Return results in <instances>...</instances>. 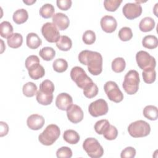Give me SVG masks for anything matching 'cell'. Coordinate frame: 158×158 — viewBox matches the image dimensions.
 <instances>
[{"instance_id":"cell-1","label":"cell","mask_w":158,"mask_h":158,"mask_svg":"<svg viewBox=\"0 0 158 158\" xmlns=\"http://www.w3.org/2000/svg\"><path fill=\"white\" fill-rule=\"evenodd\" d=\"M78 59L79 62L87 65L89 72L93 75H99L102 71V57L99 52L89 50L81 51Z\"/></svg>"},{"instance_id":"cell-2","label":"cell","mask_w":158,"mask_h":158,"mask_svg":"<svg viewBox=\"0 0 158 158\" xmlns=\"http://www.w3.org/2000/svg\"><path fill=\"white\" fill-rule=\"evenodd\" d=\"M139 81L138 72L135 70H131L125 75L122 87L128 94H134L138 91Z\"/></svg>"},{"instance_id":"cell-3","label":"cell","mask_w":158,"mask_h":158,"mask_svg":"<svg viewBox=\"0 0 158 158\" xmlns=\"http://www.w3.org/2000/svg\"><path fill=\"white\" fill-rule=\"evenodd\" d=\"M60 134L59 127L55 124H50L40 134L38 140L44 146H51L59 138Z\"/></svg>"},{"instance_id":"cell-4","label":"cell","mask_w":158,"mask_h":158,"mask_svg":"<svg viewBox=\"0 0 158 158\" xmlns=\"http://www.w3.org/2000/svg\"><path fill=\"white\" fill-rule=\"evenodd\" d=\"M71 79L76 83L78 87L83 89L86 88L94 82L80 67L75 66L70 71Z\"/></svg>"},{"instance_id":"cell-5","label":"cell","mask_w":158,"mask_h":158,"mask_svg":"<svg viewBox=\"0 0 158 158\" xmlns=\"http://www.w3.org/2000/svg\"><path fill=\"white\" fill-rule=\"evenodd\" d=\"M128 131L130 135L133 138L145 137L150 133L151 127L146 121L139 120L128 125Z\"/></svg>"},{"instance_id":"cell-6","label":"cell","mask_w":158,"mask_h":158,"mask_svg":"<svg viewBox=\"0 0 158 158\" xmlns=\"http://www.w3.org/2000/svg\"><path fill=\"white\" fill-rule=\"evenodd\" d=\"M83 148L91 158H99L104 154V149L94 138H88L83 143Z\"/></svg>"},{"instance_id":"cell-7","label":"cell","mask_w":158,"mask_h":158,"mask_svg":"<svg viewBox=\"0 0 158 158\" xmlns=\"http://www.w3.org/2000/svg\"><path fill=\"white\" fill-rule=\"evenodd\" d=\"M104 89L107 96L111 101L118 103L123 100V94L115 82L113 81H107L104 85Z\"/></svg>"},{"instance_id":"cell-8","label":"cell","mask_w":158,"mask_h":158,"mask_svg":"<svg viewBox=\"0 0 158 158\" xmlns=\"http://www.w3.org/2000/svg\"><path fill=\"white\" fill-rule=\"evenodd\" d=\"M136 60L138 67L142 70L148 68L154 69L156 65L155 58L144 51H139L136 53Z\"/></svg>"},{"instance_id":"cell-9","label":"cell","mask_w":158,"mask_h":158,"mask_svg":"<svg viewBox=\"0 0 158 158\" xmlns=\"http://www.w3.org/2000/svg\"><path fill=\"white\" fill-rule=\"evenodd\" d=\"M41 33L45 40L49 43L57 42L60 37L57 27L51 22H46L42 26Z\"/></svg>"},{"instance_id":"cell-10","label":"cell","mask_w":158,"mask_h":158,"mask_svg":"<svg viewBox=\"0 0 158 158\" xmlns=\"http://www.w3.org/2000/svg\"><path fill=\"white\" fill-rule=\"evenodd\" d=\"M109 110L107 102L103 99H99L92 102L88 107L90 115L94 117H98L106 115Z\"/></svg>"},{"instance_id":"cell-11","label":"cell","mask_w":158,"mask_h":158,"mask_svg":"<svg viewBox=\"0 0 158 158\" xmlns=\"http://www.w3.org/2000/svg\"><path fill=\"white\" fill-rule=\"evenodd\" d=\"M142 11L141 6L136 2L126 3L122 8L124 16L129 20H133L139 17Z\"/></svg>"},{"instance_id":"cell-12","label":"cell","mask_w":158,"mask_h":158,"mask_svg":"<svg viewBox=\"0 0 158 158\" xmlns=\"http://www.w3.org/2000/svg\"><path fill=\"white\" fill-rule=\"evenodd\" d=\"M68 119L73 123H78L83 118V112L77 104H72L67 110Z\"/></svg>"},{"instance_id":"cell-13","label":"cell","mask_w":158,"mask_h":158,"mask_svg":"<svg viewBox=\"0 0 158 158\" xmlns=\"http://www.w3.org/2000/svg\"><path fill=\"white\" fill-rule=\"evenodd\" d=\"M73 104L72 96L66 93H62L57 95L56 99V105L58 109L62 110H67Z\"/></svg>"},{"instance_id":"cell-14","label":"cell","mask_w":158,"mask_h":158,"mask_svg":"<svg viewBox=\"0 0 158 158\" xmlns=\"http://www.w3.org/2000/svg\"><path fill=\"white\" fill-rule=\"evenodd\" d=\"M101 27L102 30L106 33H112L117 28V22L116 19L111 15H104L100 21Z\"/></svg>"},{"instance_id":"cell-15","label":"cell","mask_w":158,"mask_h":158,"mask_svg":"<svg viewBox=\"0 0 158 158\" xmlns=\"http://www.w3.org/2000/svg\"><path fill=\"white\" fill-rule=\"evenodd\" d=\"M44 118L42 115L38 114H32L27 120L28 127L33 130H38L44 125Z\"/></svg>"},{"instance_id":"cell-16","label":"cell","mask_w":158,"mask_h":158,"mask_svg":"<svg viewBox=\"0 0 158 158\" xmlns=\"http://www.w3.org/2000/svg\"><path fill=\"white\" fill-rule=\"evenodd\" d=\"M52 22L59 30H66L70 24L69 17L64 14L58 12L55 14L52 17Z\"/></svg>"},{"instance_id":"cell-17","label":"cell","mask_w":158,"mask_h":158,"mask_svg":"<svg viewBox=\"0 0 158 158\" xmlns=\"http://www.w3.org/2000/svg\"><path fill=\"white\" fill-rule=\"evenodd\" d=\"M26 43L29 48L35 49L41 45L42 41L36 33H30L27 35Z\"/></svg>"},{"instance_id":"cell-18","label":"cell","mask_w":158,"mask_h":158,"mask_svg":"<svg viewBox=\"0 0 158 158\" xmlns=\"http://www.w3.org/2000/svg\"><path fill=\"white\" fill-rule=\"evenodd\" d=\"M155 25V21L152 18L146 17L141 20L139 24V28L141 31L148 32L154 29Z\"/></svg>"},{"instance_id":"cell-19","label":"cell","mask_w":158,"mask_h":158,"mask_svg":"<svg viewBox=\"0 0 158 158\" xmlns=\"http://www.w3.org/2000/svg\"><path fill=\"white\" fill-rule=\"evenodd\" d=\"M7 43L8 46L14 49L20 47L23 43V37L21 34L19 33H12L7 39Z\"/></svg>"},{"instance_id":"cell-20","label":"cell","mask_w":158,"mask_h":158,"mask_svg":"<svg viewBox=\"0 0 158 158\" xmlns=\"http://www.w3.org/2000/svg\"><path fill=\"white\" fill-rule=\"evenodd\" d=\"M64 139L70 144H75L80 141L79 134L73 130H67L63 134Z\"/></svg>"},{"instance_id":"cell-21","label":"cell","mask_w":158,"mask_h":158,"mask_svg":"<svg viewBox=\"0 0 158 158\" xmlns=\"http://www.w3.org/2000/svg\"><path fill=\"white\" fill-rule=\"evenodd\" d=\"M14 22L17 24H22L25 23L28 19V14L26 9H19L15 10L12 16Z\"/></svg>"},{"instance_id":"cell-22","label":"cell","mask_w":158,"mask_h":158,"mask_svg":"<svg viewBox=\"0 0 158 158\" xmlns=\"http://www.w3.org/2000/svg\"><path fill=\"white\" fill-rule=\"evenodd\" d=\"M56 46L60 51H67L71 49L72 46V41L69 36L63 35L61 36L56 42Z\"/></svg>"},{"instance_id":"cell-23","label":"cell","mask_w":158,"mask_h":158,"mask_svg":"<svg viewBox=\"0 0 158 158\" xmlns=\"http://www.w3.org/2000/svg\"><path fill=\"white\" fill-rule=\"evenodd\" d=\"M143 112L144 116L150 120H156L158 118L157 108L154 106H146L144 108Z\"/></svg>"},{"instance_id":"cell-24","label":"cell","mask_w":158,"mask_h":158,"mask_svg":"<svg viewBox=\"0 0 158 158\" xmlns=\"http://www.w3.org/2000/svg\"><path fill=\"white\" fill-rule=\"evenodd\" d=\"M143 46L148 49H153L157 47L158 40L154 35H147L142 40Z\"/></svg>"},{"instance_id":"cell-25","label":"cell","mask_w":158,"mask_h":158,"mask_svg":"<svg viewBox=\"0 0 158 158\" xmlns=\"http://www.w3.org/2000/svg\"><path fill=\"white\" fill-rule=\"evenodd\" d=\"M54 7L51 4L46 3L43 5L40 9L39 13L40 15L44 19H49L53 17L54 14Z\"/></svg>"},{"instance_id":"cell-26","label":"cell","mask_w":158,"mask_h":158,"mask_svg":"<svg viewBox=\"0 0 158 158\" xmlns=\"http://www.w3.org/2000/svg\"><path fill=\"white\" fill-rule=\"evenodd\" d=\"M13 27L8 21H3L0 23V35L2 38H8L13 33Z\"/></svg>"},{"instance_id":"cell-27","label":"cell","mask_w":158,"mask_h":158,"mask_svg":"<svg viewBox=\"0 0 158 158\" xmlns=\"http://www.w3.org/2000/svg\"><path fill=\"white\" fill-rule=\"evenodd\" d=\"M28 72L30 77L33 80H38L44 77V75H45L44 69L40 64L28 70Z\"/></svg>"},{"instance_id":"cell-28","label":"cell","mask_w":158,"mask_h":158,"mask_svg":"<svg viewBox=\"0 0 158 158\" xmlns=\"http://www.w3.org/2000/svg\"><path fill=\"white\" fill-rule=\"evenodd\" d=\"M39 54L43 60L49 61L52 60L56 56V51L52 48L47 46L40 49L39 51Z\"/></svg>"},{"instance_id":"cell-29","label":"cell","mask_w":158,"mask_h":158,"mask_svg":"<svg viewBox=\"0 0 158 158\" xmlns=\"http://www.w3.org/2000/svg\"><path fill=\"white\" fill-rule=\"evenodd\" d=\"M36 101L38 103L43 106H47L51 104L53 100V94H47L42 93L41 91H38L36 96Z\"/></svg>"},{"instance_id":"cell-30","label":"cell","mask_w":158,"mask_h":158,"mask_svg":"<svg viewBox=\"0 0 158 158\" xmlns=\"http://www.w3.org/2000/svg\"><path fill=\"white\" fill-rule=\"evenodd\" d=\"M143 81L148 84L152 83L155 81L156 78V72L154 69L148 68L143 70L142 72Z\"/></svg>"},{"instance_id":"cell-31","label":"cell","mask_w":158,"mask_h":158,"mask_svg":"<svg viewBox=\"0 0 158 158\" xmlns=\"http://www.w3.org/2000/svg\"><path fill=\"white\" fill-rule=\"evenodd\" d=\"M112 69L116 73L123 72L126 67V62L123 57H116L112 62Z\"/></svg>"},{"instance_id":"cell-32","label":"cell","mask_w":158,"mask_h":158,"mask_svg":"<svg viewBox=\"0 0 158 158\" xmlns=\"http://www.w3.org/2000/svg\"><path fill=\"white\" fill-rule=\"evenodd\" d=\"M23 94L27 97H33L37 93V86L33 82L26 83L22 88Z\"/></svg>"},{"instance_id":"cell-33","label":"cell","mask_w":158,"mask_h":158,"mask_svg":"<svg viewBox=\"0 0 158 158\" xmlns=\"http://www.w3.org/2000/svg\"><path fill=\"white\" fill-rule=\"evenodd\" d=\"M110 126L109 122L106 119H102L96 122L94 126L95 131L99 135H103Z\"/></svg>"},{"instance_id":"cell-34","label":"cell","mask_w":158,"mask_h":158,"mask_svg":"<svg viewBox=\"0 0 158 158\" xmlns=\"http://www.w3.org/2000/svg\"><path fill=\"white\" fill-rule=\"evenodd\" d=\"M54 83L49 80H44L40 85V91L47 94H51L54 91Z\"/></svg>"},{"instance_id":"cell-35","label":"cell","mask_w":158,"mask_h":158,"mask_svg":"<svg viewBox=\"0 0 158 158\" xmlns=\"http://www.w3.org/2000/svg\"><path fill=\"white\" fill-rule=\"evenodd\" d=\"M53 69L58 72V73H62L66 71L68 68V63L67 62L62 58H59L56 59L52 64Z\"/></svg>"},{"instance_id":"cell-36","label":"cell","mask_w":158,"mask_h":158,"mask_svg":"<svg viewBox=\"0 0 158 158\" xmlns=\"http://www.w3.org/2000/svg\"><path fill=\"white\" fill-rule=\"evenodd\" d=\"M118 37L122 41H128L133 37L132 30L130 27H122L118 31Z\"/></svg>"},{"instance_id":"cell-37","label":"cell","mask_w":158,"mask_h":158,"mask_svg":"<svg viewBox=\"0 0 158 158\" xmlns=\"http://www.w3.org/2000/svg\"><path fill=\"white\" fill-rule=\"evenodd\" d=\"M122 2V0H105L104 6L107 11L114 12L119 7Z\"/></svg>"},{"instance_id":"cell-38","label":"cell","mask_w":158,"mask_h":158,"mask_svg":"<svg viewBox=\"0 0 158 158\" xmlns=\"http://www.w3.org/2000/svg\"><path fill=\"white\" fill-rule=\"evenodd\" d=\"M40 63V59L37 56L31 55L26 59L25 64L27 70H29L32 68L35 67V66L39 65Z\"/></svg>"},{"instance_id":"cell-39","label":"cell","mask_w":158,"mask_h":158,"mask_svg":"<svg viewBox=\"0 0 158 158\" xmlns=\"http://www.w3.org/2000/svg\"><path fill=\"white\" fill-rule=\"evenodd\" d=\"M98 93V88L97 85L93 83L88 87L83 89V94L85 97L91 99L95 97Z\"/></svg>"},{"instance_id":"cell-40","label":"cell","mask_w":158,"mask_h":158,"mask_svg":"<svg viewBox=\"0 0 158 158\" xmlns=\"http://www.w3.org/2000/svg\"><path fill=\"white\" fill-rule=\"evenodd\" d=\"M82 40L84 43L86 44H92L96 41V34L92 30H86L83 35Z\"/></svg>"},{"instance_id":"cell-41","label":"cell","mask_w":158,"mask_h":158,"mask_svg":"<svg viewBox=\"0 0 158 158\" xmlns=\"http://www.w3.org/2000/svg\"><path fill=\"white\" fill-rule=\"evenodd\" d=\"M56 156L57 158H70L72 156V151L70 148L62 146L57 150Z\"/></svg>"},{"instance_id":"cell-42","label":"cell","mask_w":158,"mask_h":158,"mask_svg":"<svg viewBox=\"0 0 158 158\" xmlns=\"http://www.w3.org/2000/svg\"><path fill=\"white\" fill-rule=\"evenodd\" d=\"M118 135V131L115 127L114 125H110L108 129L103 134V136L105 139L107 140H114L115 139Z\"/></svg>"},{"instance_id":"cell-43","label":"cell","mask_w":158,"mask_h":158,"mask_svg":"<svg viewBox=\"0 0 158 158\" xmlns=\"http://www.w3.org/2000/svg\"><path fill=\"white\" fill-rule=\"evenodd\" d=\"M136 156V149L131 146L125 148L120 154L121 158H133Z\"/></svg>"},{"instance_id":"cell-44","label":"cell","mask_w":158,"mask_h":158,"mask_svg":"<svg viewBox=\"0 0 158 158\" xmlns=\"http://www.w3.org/2000/svg\"><path fill=\"white\" fill-rule=\"evenodd\" d=\"M72 1L71 0H57L56 1L57 6L60 10H67L72 6Z\"/></svg>"},{"instance_id":"cell-45","label":"cell","mask_w":158,"mask_h":158,"mask_svg":"<svg viewBox=\"0 0 158 158\" xmlns=\"http://www.w3.org/2000/svg\"><path fill=\"white\" fill-rule=\"evenodd\" d=\"M0 125H1V131H0V136L1 137H2L4 136H6L9 131V126L8 125L4 122H0Z\"/></svg>"},{"instance_id":"cell-46","label":"cell","mask_w":158,"mask_h":158,"mask_svg":"<svg viewBox=\"0 0 158 158\" xmlns=\"http://www.w3.org/2000/svg\"><path fill=\"white\" fill-rule=\"evenodd\" d=\"M23 3H25V4H26L27 5H28V6H30V5H32L33 3H35V2H36V0H23Z\"/></svg>"},{"instance_id":"cell-47","label":"cell","mask_w":158,"mask_h":158,"mask_svg":"<svg viewBox=\"0 0 158 158\" xmlns=\"http://www.w3.org/2000/svg\"><path fill=\"white\" fill-rule=\"evenodd\" d=\"M1 43H2V44H1V53H2L3 52V51H4V49H3V46H4V42H3V41L2 40H1Z\"/></svg>"}]
</instances>
